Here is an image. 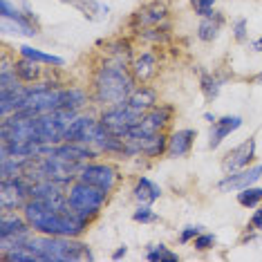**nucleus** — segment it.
I'll use <instances>...</instances> for the list:
<instances>
[{"mask_svg":"<svg viewBox=\"0 0 262 262\" xmlns=\"http://www.w3.org/2000/svg\"><path fill=\"white\" fill-rule=\"evenodd\" d=\"M224 25V16L217 14V11H213L211 16H206V18H202L200 27H198V36L200 40H204V43H211V40L217 38L220 29Z\"/></svg>","mask_w":262,"mask_h":262,"instance_id":"obj_19","label":"nucleus"},{"mask_svg":"<svg viewBox=\"0 0 262 262\" xmlns=\"http://www.w3.org/2000/svg\"><path fill=\"white\" fill-rule=\"evenodd\" d=\"M88 103V94L79 90V88H65L63 90V99H61V110H72L79 112L83 105Z\"/></svg>","mask_w":262,"mask_h":262,"instance_id":"obj_21","label":"nucleus"},{"mask_svg":"<svg viewBox=\"0 0 262 262\" xmlns=\"http://www.w3.org/2000/svg\"><path fill=\"white\" fill-rule=\"evenodd\" d=\"M193 244H195V249H198V251H208V249L215 244V235H213V233H200L193 240Z\"/></svg>","mask_w":262,"mask_h":262,"instance_id":"obj_29","label":"nucleus"},{"mask_svg":"<svg viewBox=\"0 0 262 262\" xmlns=\"http://www.w3.org/2000/svg\"><path fill=\"white\" fill-rule=\"evenodd\" d=\"M204 119H206V121H208V123L217 121V117H215V115H211V112H206V115H204Z\"/></svg>","mask_w":262,"mask_h":262,"instance_id":"obj_35","label":"nucleus"},{"mask_svg":"<svg viewBox=\"0 0 262 262\" xmlns=\"http://www.w3.org/2000/svg\"><path fill=\"white\" fill-rule=\"evenodd\" d=\"M193 141H195V130H190V128L177 130V133L170 135L166 152H168V157H184V155L190 152V148H193Z\"/></svg>","mask_w":262,"mask_h":262,"instance_id":"obj_12","label":"nucleus"},{"mask_svg":"<svg viewBox=\"0 0 262 262\" xmlns=\"http://www.w3.org/2000/svg\"><path fill=\"white\" fill-rule=\"evenodd\" d=\"M242 126V117L237 115H229V117H220L217 121L211 123V133H208V148H215L222 144V141L229 137L231 133H235L237 128Z\"/></svg>","mask_w":262,"mask_h":262,"instance_id":"obj_11","label":"nucleus"},{"mask_svg":"<svg viewBox=\"0 0 262 262\" xmlns=\"http://www.w3.org/2000/svg\"><path fill=\"white\" fill-rule=\"evenodd\" d=\"M262 177V166H247L242 170H235V172H226L224 180H220L217 188L224 190V193H231V190H242L247 186H253Z\"/></svg>","mask_w":262,"mask_h":262,"instance_id":"obj_10","label":"nucleus"},{"mask_svg":"<svg viewBox=\"0 0 262 262\" xmlns=\"http://www.w3.org/2000/svg\"><path fill=\"white\" fill-rule=\"evenodd\" d=\"M23 215L27 217L32 229L38 231V233L65 235V237H79L88 229V222H90L79 211H74L70 204L56 208L40 200H29L25 208H23Z\"/></svg>","mask_w":262,"mask_h":262,"instance_id":"obj_1","label":"nucleus"},{"mask_svg":"<svg viewBox=\"0 0 262 262\" xmlns=\"http://www.w3.org/2000/svg\"><path fill=\"white\" fill-rule=\"evenodd\" d=\"M157 58H155V54H150V52H144L141 56H137L135 58V63H133V76L137 81H148V79H152L155 74H157Z\"/></svg>","mask_w":262,"mask_h":262,"instance_id":"obj_17","label":"nucleus"},{"mask_svg":"<svg viewBox=\"0 0 262 262\" xmlns=\"http://www.w3.org/2000/svg\"><path fill=\"white\" fill-rule=\"evenodd\" d=\"M135 76L126 72L121 63H108L94 76V99L105 105L123 103L135 92Z\"/></svg>","mask_w":262,"mask_h":262,"instance_id":"obj_2","label":"nucleus"},{"mask_svg":"<svg viewBox=\"0 0 262 262\" xmlns=\"http://www.w3.org/2000/svg\"><path fill=\"white\" fill-rule=\"evenodd\" d=\"M27 247L38 253L40 262H70V260H92V251L76 237L65 235H45L29 237Z\"/></svg>","mask_w":262,"mask_h":262,"instance_id":"obj_3","label":"nucleus"},{"mask_svg":"<svg viewBox=\"0 0 262 262\" xmlns=\"http://www.w3.org/2000/svg\"><path fill=\"white\" fill-rule=\"evenodd\" d=\"M141 117L144 115H139V112H135L130 105L123 101V103H117V105H112L110 110H105L103 115H101V126H103L105 130H108L110 135H115V137H126L130 130H133L137 123L141 121Z\"/></svg>","mask_w":262,"mask_h":262,"instance_id":"obj_6","label":"nucleus"},{"mask_svg":"<svg viewBox=\"0 0 262 262\" xmlns=\"http://www.w3.org/2000/svg\"><path fill=\"white\" fill-rule=\"evenodd\" d=\"M79 180L90 184V186L105 190V193H110V190L117 186L119 172H117L115 166H110V164H83V168L79 172Z\"/></svg>","mask_w":262,"mask_h":262,"instance_id":"obj_8","label":"nucleus"},{"mask_svg":"<svg viewBox=\"0 0 262 262\" xmlns=\"http://www.w3.org/2000/svg\"><path fill=\"white\" fill-rule=\"evenodd\" d=\"M25 233H32V224L27 222V217L23 215L18 217L9 215V213H3L0 217V237H11V235H25Z\"/></svg>","mask_w":262,"mask_h":262,"instance_id":"obj_15","label":"nucleus"},{"mask_svg":"<svg viewBox=\"0 0 262 262\" xmlns=\"http://www.w3.org/2000/svg\"><path fill=\"white\" fill-rule=\"evenodd\" d=\"M202 92H204V99L206 101H215L217 94H220V88H222V81L215 79L211 74H202Z\"/></svg>","mask_w":262,"mask_h":262,"instance_id":"obj_26","label":"nucleus"},{"mask_svg":"<svg viewBox=\"0 0 262 262\" xmlns=\"http://www.w3.org/2000/svg\"><path fill=\"white\" fill-rule=\"evenodd\" d=\"M133 220L135 222H141V224H150V222H155L157 220V213L150 208V204H141L137 211L133 213Z\"/></svg>","mask_w":262,"mask_h":262,"instance_id":"obj_27","label":"nucleus"},{"mask_svg":"<svg viewBox=\"0 0 262 262\" xmlns=\"http://www.w3.org/2000/svg\"><path fill=\"white\" fill-rule=\"evenodd\" d=\"M126 253H128V247H126V244H123V247H119L117 251L112 253V260H121V258H123V255H126Z\"/></svg>","mask_w":262,"mask_h":262,"instance_id":"obj_33","label":"nucleus"},{"mask_svg":"<svg viewBox=\"0 0 262 262\" xmlns=\"http://www.w3.org/2000/svg\"><path fill=\"white\" fill-rule=\"evenodd\" d=\"M133 193L139 204H152V202H157L162 198V188H159V184H155L150 177H139Z\"/></svg>","mask_w":262,"mask_h":262,"instance_id":"obj_16","label":"nucleus"},{"mask_svg":"<svg viewBox=\"0 0 262 262\" xmlns=\"http://www.w3.org/2000/svg\"><path fill=\"white\" fill-rule=\"evenodd\" d=\"M166 14H168V9H166L164 3H150L146 5V7H141L139 11L135 14V25H141V27H150V25H159Z\"/></svg>","mask_w":262,"mask_h":262,"instance_id":"obj_13","label":"nucleus"},{"mask_svg":"<svg viewBox=\"0 0 262 262\" xmlns=\"http://www.w3.org/2000/svg\"><path fill=\"white\" fill-rule=\"evenodd\" d=\"M146 258L150 262H177V253H172L168 247H164V244H152V247H148V253Z\"/></svg>","mask_w":262,"mask_h":262,"instance_id":"obj_24","label":"nucleus"},{"mask_svg":"<svg viewBox=\"0 0 262 262\" xmlns=\"http://www.w3.org/2000/svg\"><path fill=\"white\" fill-rule=\"evenodd\" d=\"M14 70H16V74L20 76V81H25V83H34L40 76L38 63L32 61V58H25V56L14 63Z\"/></svg>","mask_w":262,"mask_h":262,"instance_id":"obj_22","label":"nucleus"},{"mask_svg":"<svg viewBox=\"0 0 262 262\" xmlns=\"http://www.w3.org/2000/svg\"><path fill=\"white\" fill-rule=\"evenodd\" d=\"M251 50H253V52H262V38L253 40V43H251Z\"/></svg>","mask_w":262,"mask_h":262,"instance_id":"obj_34","label":"nucleus"},{"mask_svg":"<svg viewBox=\"0 0 262 262\" xmlns=\"http://www.w3.org/2000/svg\"><path fill=\"white\" fill-rule=\"evenodd\" d=\"M255 81H258V83H262V72H258V74H255Z\"/></svg>","mask_w":262,"mask_h":262,"instance_id":"obj_36","label":"nucleus"},{"mask_svg":"<svg viewBox=\"0 0 262 262\" xmlns=\"http://www.w3.org/2000/svg\"><path fill=\"white\" fill-rule=\"evenodd\" d=\"M202 229H204V226H186V229L180 233V242L182 244H188L190 240H195V237L202 233Z\"/></svg>","mask_w":262,"mask_h":262,"instance_id":"obj_31","label":"nucleus"},{"mask_svg":"<svg viewBox=\"0 0 262 262\" xmlns=\"http://www.w3.org/2000/svg\"><path fill=\"white\" fill-rule=\"evenodd\" d=\"M251 229L262 231V208H260V211H255V213H253V217H251Z\"/></svg>","mask_w":262,"mask_h":262,"instance_id":"obj_32","label":"nucleus"},{"mask_svg":"<svg viewBox=\"0 0 262 262\" xmlns=\"http://www.w3.org/2000/svg\"><path fill=\"white\" fill-rule=\"evenodd\" d=\"M29 200H32V184L25 177H11V180L0 182V208H3V213L25 208Z\"/></svg>","mask_w":262,"mask_h":262,"instance_id":"obj_7","label":"nucleus"},{"mask_svg":"<svg viewBox=\"0 0 262 262\" xmlns=\"http://www.w3.org/2000/svg\"><path fill=\"white\" fill-rule=\"evenodd\" d=\"M233 36H235V40L237 43H244L247 40V18H237L235 23H233Z\"/></svg>","mask_w":262,"mask_h":262,"instance_id":"obj_30","label":"nucleus"},{"mask_svg":"<svg viewBox=\"0 0 262 262\" xmlns=\"http://www.w3.org/2000/svg\"><path fill=\"white\" fill-rule=\"evenodd\" d=\"M76 119V112L72 110H54L47 115L34 117V126H36V139L40 144H61L65 130L70 128Z\"/></svg>","mask_w":262,"mask_h":262,"instance_id":"obj_5","label":"nucleus"},{"mask_svg":"<svg viewBox=\"0 0 262 262\" xmlns=\"http://www.w3.org/2000/svg\"><path fill=\"white\" fill-rule=\"evenodd\" d=\"M3 258L7 260V262H40L38 253L32 251L27 244H25V247H18V249H11V251L5 253Z\"/></svg>","mask_w":262,"mask_h":262,"instance_id":"obj_25","label":"nucleus"},{"mask_svg":"<svg viewBox=\"0 0 262 262\" xmlns=\"http://www.w3.org/2000/svg\"><path fill=\"white\" fill-rule=\"evenodd\" d=\"M126 103L139 115H146L148 110H152L157 105V94L152 88H135V92L126 99Z\"/></svg>","mask_w":262,"mask_h":262,"instance_id":"obj_14","label":"nucleus"},{"mask_svg":"<svg viewBox=\"0 0 262 262\" xmlns=\"http://www.w3.org/2000/svg\"><path fill=\"white\" fill-rule=\"evenodd\" d=\"M105 198H108V193H105V190H101L97 186H90V184H85L81 180L72 182V186L68 188L70 206H72L74 211H79L81 215L88 217V220H92L101 211V208H103Z\"/></svg>","mask_w":262,"mask_h":262,"instance_id":"obj_4","label":"nucleus"},{"mask_svg":"<svg viewBox=\"0 0 262 262\" xmlns=\"http://www.w3.org/2000/svg\"><path fill=\"white\" fill-rule=\"evenodd\" d=\"M262 202V188L258 186H247L237 190V204L244 208H255Z\"/></svg>","mask_w":262,"mask_h":262,"instance_id":"obj_23","label":"nucleus"},{"mask_svg":"<svg viewBox=\"0 0 262 262\" xmlns=\"http://www.w3.org/2000/svg\"><path fill=\"white\" fill-rule=\"evenodd\" d=\"M190 5H193V9H195V14L200 16V18H206V16H211L213 7H215V0H190Z\"/></svg>","mask_w":262,"mask_h":262,"instance_id":"obj_28","label":"nucleus"},{"mask_svg":"<svg viewBox=\"0 0 262 262\" xmlns=\"http://www.w3.org/2000/svg\"><path fill=\"white\" fill-rule=\"evenodd\" d=\"M18 52H20V56L32 58V61H36V63L56 65V68H63V65H65V61H63L61 56H56V54H47V52H43V50H36V47L20 45V47H18Z\"/></svg>","mask_w":262,"mask_h":262,"instance_id":"obj_20","label":"nucleus"},{"mask_svg":"<svg viewBox=\"0 0 262 262\" xmlns=\"http://www.w3.org/2000/svg\"><path fill=\"white\" fill-rule=\"evenodd\" d=\"M65 3H70L72 7H76L85 18H90V20H101L110 14L108 5L97 3V0H65Z\"/></svg>","mask_w":262,"mask_h":262,"instance_id":"obj_18","label":"nucleus"},{"mask_svg":"<svg viewBox=\"0 0 262 262\" xmlns=\"http://www.w3.org/2000/svg\"><path fill=\"white\" fill-rule=\"evenodd\" d=\"M255 157V139L249 137L247 141H242L240 146H235L233 150H229L222 159V170L224 172H235V170H242L247 168L249 164L253 162Z\"/></svg>","mask_w":262,"mask_h":262,"instance_id":"obj_9","label":"nucleus"}]
</instances>
